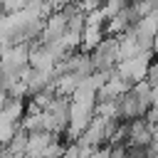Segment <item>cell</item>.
Instances as JSON below:
<instances>
[{"label": "cell", "mask_w": 158, "mask_h": 158, "mask_svg": "<svg viewBox=\"0 0 158 158\" xmlns=\"http://www.w3.org/2000/svg\"><path fill=\"white\" fill-rule=\"evenodd\" d=\"M156 59V52H138L136 57H128V59H121L116 64V72L128 79L131 84H138L148 77V69H151V62Z\"/></svg>", "instance_id": "1"}, {"label": "cell", "mask_w": 158, "mask_h": 158, "mask_svg": "<svg viewBox=\"0 0 158 158\" xmlns=\"http://www.w3.org/2000/svg\"><path fill=\"white\" fill-rule=\"evenodd\" d=\"M54 141H57V133H52V131H35V133H30L25 158H47V153H49Z\"/></svg>", "instance_id": "2"}, {"label": "cell", "mask_w": 158, "mask_h": 158, "mask_svg": "<svg viewBox=\"0 0 158 158\" xmlns=\"http://www.w3.org/2000/svg\"><path fill=\"white\" fill-rule=\"evenodd\" d=\"M67 15H64V10H54L47 20H44V30H42V35H40V40L42 42H57V40H62L64 37V32H67Z\"/></svg>", "instance_id": "3"}, {"label": "cell", "mask_w": 158, "mask_h": 158, "mask_svg": "<svg viewBox=\"0 0 158 158\" xmlns=\"http://www.w3.org/2000/svg\"><path fill=\"white\" fill-rule=\"evenodd\" d=\"M27 141H30V133H27L25 128H17V131H15V136L10 138L7 148H10V151H15V153H20V156H25V151H27Z\"/></svg>", "instance_id": "4"}, {"label": "cell", "mask_w": 158, "mask_h": 158, "mask_svg": "<svg viewBox=\"0 0 158 158\" xmlns=\"http://www.w3.org/2000/svg\"><path fill=\"white\" fill-rule=\"evenodd\" d=\"M17 128H20V123H15V121H10V118H5L0 114V146H7Z\"/></svg>", "instance_id": "5"}, {"label": "cell", "mask_w": 158, "mask_h": 158, "mask_svg": "<svg viewBox=\"0 0 158 158\" xmlns=\"http://www.w3.org/2000/svg\"><path fill=\"white\" fill-rule=\"evenodd\" d=\"M30 0H2V12L5 15H15V12H22L27 7Z\"/></svg>", "instance_id": "6"}, {"label": "cell", "mask_w": 158, "mask_h": 158, "mask_svg": "<svg viewBox=\"0 0 158 158\" xmlns=\"http://www.w3.org/2000/svg\"><path fill=\"white\" fill-rule=\"evenodd\" d=\"M30 2H47V0H30Z\"/></svg>", "instance_id": "7"}]
</instances>
